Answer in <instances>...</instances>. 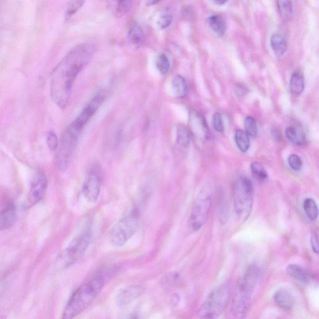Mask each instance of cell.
<instances>
[{
    "instance_id": "6da1fadb",
    "label": "cell",
    "mask_w": 319,
    "mask_h": 319,
    "mask_svg": "<svg viewBox=\"0 0 319 319\" xmlns=\"http://www.w3.org/2000/svg\"><path fill=\"white\" fill-rule=\"evenodd\" d=\"M94 46L82 44L71 51L59 62L53 72L51 81V96L60 108L68 106L74 83L80 71L93 56Z\"/></svg>"
},
{
    "instance_id": "7a4b0ae2",
    "label": "cell",
    "mask_w": 319,
    "mask_h": 319,
    "mask_svg": "<svg viewBox=\"0 0 319 319\" xmlns=\"http://www.w3.org/2000/svg\"><path fill=\"white\" fill-rule=\"evenodd\" d=\"M105 286V277L99 274L79 287L67 303L62 318H75L82 313L94 301Z\"/></svg>"
},
{
    "instance_id": "3957f363",
    "label": "cell",
    "mask_w": 319,
    "mask_h": 319,
    "mask_svg": "<svg viewBox=\"0 0 319 319\" xmlns=\"http://www.w3.org/2000/svg\"><path fill=\"white\" fill-rule=\"evenodd\" d=\"M260 277V269L257 266L251 265L240 279L236 289L231 306V315L236 318H243L248 311L251 295Z\"/></svg>"
},
{
    "instance_id": "277c9868",
    "label": "cell",
    "mask_w": 319,
    "mask_h": 319,
    "mask_svg": "<svg viewBox=\"0 0 319 319\" xmlns=\"http://www.w3.org/2000/svg\"><path fill=\"white\" fill-rule=\"evenodd\" d=\"M87 122L79 115L67 127L62 135L59 149L54 158V166L59 172H63L68 168L72 156L77 146L82 129Z\"/></svg>"
},
{
    "instance_id": "5b68a950",
    "label": "cell",
    "mask_w": 319,
    "mask_h": 319,
    "mask_svg": "<svg viewBox=\"0 0 319 319\" xmlns=\"http://www.w3.org/2000/svg\"><path fill=\"white\" fill-rule=\"evenodd\" d=\"M234 208L238 220L244 222L250 216L253 206V185L246 176H240L235 182Z\"/></svg>"
},
{
    "instance_id": "8992f818",
    "label": "cell",
    "mask_w": 319,
    "mask_h": 319,
    "mask_svg": "<svg viewBox=\"0 0 319 319\" xmlns=\"http://www.w3.org/2000/svg\"><path fill=\"white\" fill-rule=\"evenodd\" d=\"M230 290L221 286L210 293L199 309L198 315L202 319H217L225 311L230 299Z\"/></svg>"
},
{
    "instance_id": "52a82bcc",
    "label": "cell",
    "mask_w": 319,
    "mask_h": 319,
    "mask_svg": "<svg viewBox=\"0 0 319 319\" xmlns=\"http://www.w3.org/2000/svg\"><path fill=\"white\" fill-rule=\"evenodd\" d=\"M140 216L137 211H133L117 222L110 230L111 244L116 247L126 244L139 228Z\"/></svg>"
},
{
    "instance_id": "ba28073f",
    "label": "cell",
    "mask_w": 319,
    "mask_h": 319,
    "mask_svg": "<svg viewBox=\"0 0 319 319\" xmlns=\"http://www.w3.org/2000/svg\"><path fill=\"white\" fill-rule=\"evenodd\" d=\"M212 205L211 189L204 188L196 197L189 216L188 224L191 230L198 231L204 226L209 218Z\"/></svg>"
},
{
    "instance_id": "9c48e42d",
    "label": "cell",
    "mask_w": 319,
    "mask_h": 319,
    "mask_svg": "<svg viewBox=\"0 0 319 319\" xmlns=\"http://www.w3.org/2000/svg\"><path fill=\"white\" fill-rule=\"evenodd\" d=\"M92 238V230L88 227L72 240L62 254V260L65 267L73 265L82 257L91 244Z\"/></svg>"
},
{
    "instance_id": "30bf717a",
    "label": "cell",
    "mask_w": 319,
    "mask_h": 319,
    "mask_svg": "<svg viewBox=\"0 0 319 319\" xmlns=\"http://www.w3.org/2000/svg\"><path fill=\"white\" fill-rule=\"evenodd\" d=\"M102 178L100 170L96 166L87 173L82 185V193L85 200L91 203L98 201L100 195Z\"/></svg>"
},
{
    "instance_id": "8fae6325",
    "label": "cell",
    "mask_w": 319,
    "mask_h": 319,
    "mask_svg": "<svg viewBox=\"0 0 319 319\" xmlns=\"http://www.w3.org/2000/svg\"><path fill=\"white\" fill-rule=\"evenodd\" d=\"M189 133L198 143L209 139L210 131L207 122L202 114L195 110H191L189 114Z\"/></svg>"
},
{
    "instance_id": "7c38bea8",
    "label": "cell",
    "mask_w": 319,
    "mask_h": 319,
    "mask_svg": "<svg viewBox=\"0 0 319 319\" xmlns=\"http://www.w3.org/2000/svg\"><path fill=\"white\" fill-rule=\"evenodd\" d=\"M48 186V180L45 173L39 172L32 182L28 195V200L31 205L40 202L45 196Z\"/></svg>"
},
{
    "instance_id": "4fadbf2b",
    "label": "cell",
    "mask_w": 319,
    "mask_h": 319,
    "mask_svg": "<svg viewBox=\"0 0 319 319\" xmlns=\"http://www.w3.org/2000/svg\"><path fill=\"white\" fill-rule=\"evenodd\" d=\"M145 288L140 285H133L122 289L118 292L115 301L118 306L123 307L131 304L143 294Z\"/></svg>"
},
{
    "instance_id": "5bb4252c",
    "label": "cell",
    "mask_w": 319,
    "mask_h": 319,
    "mask_svg": "<svg viewBox=\"0 0 319 319\" xmlns=\"http://www.w3.org/2000/svg\"><path fill=\"white\" fill-rule=\"evenodd\" d=\"M16 207L13 203H9L3 209L0 210V231L8 230L15 223Z\"/></svg>"
},
{
    "instance_id": "9a60e30c",
    "label": "cell",
    "mask_w": 319,
    "mask_h": 319,
    "mask_svg": "<svg viewBox=\"0 0 319 319\" xmlns=\"http://www.w3.org/2000/svg\"><path fill=\"white\" fill-rule=\"evenodd\" d=\"M273 299L274 302L281 308L290 310L294 304V299L288 290L285 289H280L274 293Z\"/></svg>"
},
{
    "instance_id": "2e32d148",
    "label": "cell",
    "mask_w": 319,
    "mask_h": 319,
    "mask_svg": "<svg viewBox=\"0 0 319 319\" xmlns=\"http://www.w3.org/2000/svg\"><path fill=\"white\" fill-rule=\"evenodd\" d=\"M127 38L129 43L134 48H138L143 45L145 41V36L139 25L133 23L131 25Z\"/></svg>"
},
{
    "instance_id": "e0dca14e",
    "label": "cell",
    "mask_w": 319,
    "mask_h": 319,
    "mask_svg": "<svg viewBox=\"0 0 319 319\" xmlns=\"http://www.w3.org/2000/svg\"><path fill=\"white\" fill-rule=\"evenodd\" d=\"M286 136L289 140L295 144L302 145L306 142V137L302 127L299 126L288 127L286 129Z\"/></svg>"
},
{
    "instance_id": "ac0fdd59",
    "label": "cell",
    "mask_w": 319,
    "mask_h": 319,
    "mask_svg": "<svg viewBox=\"0 0 319 319\" xmlns=\"http://www.w3.org/2000/svg\"><path fill=\"white\" fill-rule=\"evenodd\" d=\"M287 274L293 279L302 283H308L310 280L309 274L304 268L294 264L288 265L286 267Z\"/></svg>"
},
{
    "instance_id": "d6986e66",
    "label": "cell",
    "mask_w": 319,
    "mask_h": 319,
    "mask_svg": "<svg viewBox=\"0 0 319 319\" xmlns=\"http://www.w3.org/2000/svg\"><path fill=\"white\" fill-rule=\"evenodd\" d=\"M210 28L214 34L221 36L225 34L227 25L224 18L219 15L212 16L208 20Z\"/></svg>"
},
{
    "instance_id": "ffe728a7",
    "label": "cell",
    "mask_w": 319,
    "mask_h": 319,
    "mask_svg": "<svg viewBox=\"0 0 319 319\" xmlns=\"http://www.w3.org/2000/svg\"><path fill=\"white\" fill-rule=\"evenodd\" d=\"M305 87L304 75L300 71H295L291 76L290 89L291 93L299 96L302 93Z\"/></svg>"
},
{
    "instance_id": "44dd1931",
    "label": "cell",
    "mask_w": 319,
    "mask_h": 319,
    "mask_svg": "<svg viewBox=\"0 0 319 319\" xmlns=\"http://www.w3.org/2000/svg\"><path fill=\"white\" fill-rule=\"evenodd\" d=\"M172 89L178 98H184L188 94V86L186 80L182 76L177 75L172 80Z\"/></svg>"
},
{
    "instance_id": "7402d4cb",
    "label": "cell",
    "mask_w": 319,
    "mask_h": 319,
    "mask_svg": "<svg viewBox=\"0 0 319 319\" xmlns=\"http://www.w3.org/2000/svg\"><path fill=\"white\" fill-rule=\"evenodd\" d=\"M191 134L186 127L180 125L177 127V143L182 150L188 149L190 143Z\"/></svg>"
},
{
    "instance_id": "603a6c76",
    "label": "cell",
    "mask_w": 319,
    "mask_h": 319,
    "mask_svg": "<svg viewBox=\"0 0 319 319\" xmlns=\"http://www.w3.org/2000/svg\"><path fill=\"white\" fill-rule=\"evenodd\" d=\"M272 50L277 56H281L287 50V43L285 39L279 34H274L270 39Z\"/></svg>"
},
{
    "instance_id": "cb8c5ba5",
    "label": "cell",
    "mask_w": 319,
    "mask_h": 319,
    "mask_svg": "<svg viewBox=\"0 0 319 319\" xmlns=\"http://www.w3.org/2000/svg\"><path fill=\"white\" fill-rule=\"evenodd\" d=\"M303 209L308 217V218L312 221H316L318 218L319 210L318 205L316 201L312 198L305 199L303 203Z\"/></svg>"
},
{
    "instance_id": "d4e9b609",
    "label": "cell",
    "mask_w": 319,
    "mask_h": 319,
    "mask_svg": "<svg viewBox=\"0 0 319 319\" xmlns=\"http://www.w3.org/2000/svg\"><path fill=\"white\" fill-rule=\"evenodd\" d=\"M235 142L238 149L242 152L248 151L250 147V140L248 133L244 131L237 130L235 133Z\"/></svg>"
},
{
    "instance_id": "484cf974",
    "label": "cell",
    "mask_w": 319,
    "mask_h": 319,
    "mask_svg": "<svg viewBox=\"0 0 319 319\" xmlns=\"http://www.w3.org/2000/svg\"><path fill=\"white\" fill-rule=\"evenodd\" d=\"M278 10L283 20H289L292 16V3L291 0H278Z\"/></svg>"
},
{
    "instance_id": "4316f807",
    "label": "cell",
    "mask_w": 319,
    "mask_h": 319,
    "mask_svg": "<svg viewBox=\"0 0 319 319\" xmlns=\"http://www.w3.org/2000/svg\"><path fill=\"white\" fill-rule=\"evenodd\" d=\"M251 170L254 176L260 181H264L267 179L266 171L262 164L258 161H254L251 164Z\"/></svg>"
},
{
    "instance_id": "83f0119b",
    "label": "cell",
    "mask_w": 319,
    "mask_h": 319,
    "mask_svg": "<svg viewBox=\"0 0 319 319\" xmlns=\"http://www.w3.org/2000/svg\"><path fill=\"white\" fill-rule=\"evenodd\" d=\"M245 132L249 137H255L258 133V126L256 120L253 117L248 116L244 120Z\"/></svg>"
},
{
    "instance_id": "f1b7e54d",
    "label": "cell",
    "mask_w": 319,
    "mask_h": 319,
    "mask_svg": "<svg viewBox=\"0 0 319 319\" xmlns=\"http://www.w3.org/2000/svg\"><path fill=\"white\" fill-rule=\"evenodd\" d=\"M157 68L161 75H165L170 68V62L167 55L161 54L159 55L157 61Z\"/></svg>"
},
{
    "instance_id": "f546056e",
    "label": "cell",
    "mask_w": 319,
    "mask_h": 319,
    "mask_svg": "<svg viewBox=\"0 0 319 319\" xmlns=\"http://www.w3.org/2000/svg\"><path fill=\"white\" fill-rule=\"evenodd\" d=\"M172 13L168 9H166L160 16L158 22L159 26L161 29H165L170 26L172 22Z\"/></svg>"
},
{
    "instance_id": "4dcf8cb0",
    "label": "cell",
    "mask_w": 319,
    "mask_h": 319,
    "mask_svg": "<svg viewBox=\"0 0 319 319\" xmlns=\"http://www.w3.org/2000/svg\"><path fill=\"white\" fill-rule=\"evenodd\" d=\"M289 165L293 171L299 172L302 169L303 163L302 159L296 154L291 155L288 159Z\"/></svg>"
},
{
    "instance_id": "1f68e13d",
    "label": "cell",
    "mask_w": 319,
    "mask_h": 319,
    "mask_svg": "<svg viewBox=\"0 0 319 319\" xmlns=\"http://www.w3.org/2000/svg\"><path fill=\"white\" fill-rule=\"evenodd\" d=\"M46 142L48 147L52 151L56 150L58 147L59 142L58 138L57 137L56 134L54 132H49L46 136Z\"/></svg>"
},
{
    "instance_id": "d6a6232c",
    "label": "cell",
    "mask_w": 319,
    "mask_h": 319,
    "mask_svg": "<svg viewBox=\"0 0 319 319\" xmlns=\"http://www.w3.org/2000/svg\"><path fill=\"white\" fill-rule=\"evenodd\" d=\"M84 3V0H76V1L73 2L71 5L69 6L68 10H67L66 15V18H68H68L72 17L74 14L77 12V11L83 6Z\"/></svg>"
},
{
    "instance_id": "836d02e7",
    "label": "cell",
    "mask_w": 319,
    "mask_h": 319,
    "mask_svg": "<svg viewBox=\"0 0 319 319\" xmlns=\"http://www.w3.org/2000/svg\"><path fill=\"white\" fill-rule=\"evenodd\" d=\"M213 126L214 129L218 133H223L224 130V124L223 117L220 113L216 112L213 117Z\"/></svg>"
},
{
    "instance_id": "e575fe53",
    "label": "cell",
    "mask_w": 319,
    "mask_h": 319,
    "mask_svg": "<svg viewBox=\"0 0 319 319\" xmlns=\"http://www.w3.org/2000/svg\"><path fill=\"white\" fill-rule=\"evenodd\" d=\"M131 0H118L117 11L119 15L123 16L129 11Z\"/></svg>"
},
{
    "instance_id": "d590c367",
    "label": "cell",
    "mask_w": 319,
    "mask_h": 319,
    "mask_svg": "<svg viewBox=\"0 0 319 319\" xmlns=\"http://www.w3.org/2000/svg\"><path fill=\"white\" fill-rule=\"evenodd\" d=\"M311 244L312 249L313 251L317 254H319V237L318 233L315 230L312 231L311 235Z\"/></svg>"
},
{
    "instance_id": "8d00e7d4",
    "label": "cell",
    "mask_w": 319,
    "mask_h": 319,
    "mask_svg": "<svg viewBox=\"0 0 319 319\" xmlns=\"http://www.w3.org/2000/svg\"><path fill=\"white\" fill-rule=\"evenodd\" d=\"M213 3L218 4V5H222L228 1V0H210Z\"/></svg>"
},
{
    "instance_id": "74e56055",
    "label": "cell",
    "mask_w": 319,
    "mask_h": 319,
    "mask_svg": "<svg viewBox=\"0 0 319 319\" xmlns=\"http://www.w3.org/2000/svg\"><path fill=\"white\" fill-rule=\"evenodd\" d=\"M160 0H145V3L149 6L154 5L158 3Z\"/></svg>"
},
{
    "instance_id": "f35d334b",
    "label": "cell",
    "mask_w": 319,
    "mask_h": 319,
    "mask_svg": "<svg viewBox=\"0 0 319 319\" xmlns=\"http://www.w3.org/2000/svg\"><path fill=\"white\" fill-rule=\"evenodd\" d=\"M272 133H274V137L278 138L279 137H281V135H279L281 134L280 132H279L277 129H274V132H272Z\"/></svg>"
}]
</instances>
